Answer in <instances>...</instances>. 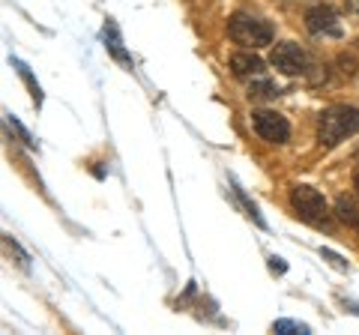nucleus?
I'll use <instances>...</instances> for the list:
<instances>
[{"label":"nucleus","instance_id":"19","mask_svg":"<svg viewBox=\"0 0 359 335\" xmlns=\"http://www.w3.org/2000/svg\"><path fill=\"white\" fill-rule=\"evenodd\" d=\"M351 6L356 9V13H359V0H351Z\"/></svg>","mask_w":359,"mask_h":335},{"label":"nucleus","instance_id":"14","mask_svg":"<svg viewBox=\"0 0 359 335\" xmlns=\"http://www.w3.org/2000/svg\"><path fill=\"white\" fill-rule=\"evenodd\" d=\"M6 123H9V126H13V129L18 132V135H21V141H25L27 147H36V141H33V135H30V132H27L25 126H21V123H18L15 117H9V114H6Z\"/></svg>","mask_w":359,"mask_h":335},{"label":"nucleus","instance_id":"1","mask_svg":"<svg viewBox=\"0 0 359 335\" xmlns=\"http://www.w3.org/2000/svg\"><path fill=\"white\" fill-rule=\"evenodd\" d=\"M359 132V108L353 105H332L318 120V141L323 147H335Z\"/></svg>","mask_w":359,"mask_h":335},{"label":"nucleus","instance_id":"5","mask_svg":"<svg viewBox=\"0 0 359 335\" xmlns=\"http://www.w3.org/2000/svg\"><path fill=\"white\" fill-rule=\"evenodd\" d=\"M252 123H255V132L266 144H287L290 138V123L282 114H276V111H255Z\"/></svg>","mask_w":359,"mask_h":335},{"label":"nucleus","instance_id":"8","mask_svg":"<svg viewBox=\"0 0 359 335\" xmlns=\"http://www.w3.org/2000/svg\"><path fill=\"white\" fill-rule=\"evenodd\" d=\"M102 36H105V48L111 51V57L120 60V63H126V66H132V57L126 54V48H123V39H120V30H117V25H114V18L105 21Z\"/></svg>","mask_w":359,"mask_h":335},{"label":"nucleus","instance_id":"6","mask_svg":"<svg viewBox=\"0 0 359 335\" xmlns=\"http://www.w3.org/2000/svg\"><path fill=\"white\" fill-rule=\"evenodd\" d=\"M306 27L311 33H330V36H339V13L330 4H318L306 13Z\"/></svg>","mask_w":359,"mask_h":335},{"label":"nucleus","instance_id":"18","mask_svg":"<svg viewBox=\"0 0 359 335\" xmlns=\"http://www.w3.org/2000/svg\"><path fill=\"white\" fill-rule=\"evenodd\" d=\"M353 189H356V195H359V171H356V177H353Z\"/></svg>","mask_w":359,"mask_h":335},{"label":"nucleus","instance_id":"3","mask_svg":"<svg viewBox=\"0 0 359 335\" xmlns=\"http://www.w3.org/2000/svg\"><path fill=\"white\" fill-rule=\"evenodd\" d=\"M290 207L297 210L299 219L311 221V225H320L327 219V198H323L314 186H294L290 189Z\"/></svg>","mask_w":359,"mask_h":335},{"label":"nucleus","instance_id":"4","mask_svg":"<svg viewBox=\"0 0 359 335\" xmlns=\"http://www.w3.org/2000/svg\"><path fill=\"white\" fill-rule=\"evenodd\" d=\"M269 63L282 75H306L309 72V54L302 51L297 42H278L269 54Z\"/></svg>","mask_w":359,"mask_h":335},{"label":"nucleus","instance_id":"13","mask_svg":"<svg viewBox=\"0 0 359 335\" xmlns=\"http://www.w3.org/2000/svg\"><path fill=\"white\" fill-rule=\"evenodd\" d=\"M237 198L243 200V207H245V213H249V216L255 219V225H261V228H266V221L261 219V213H257V207L252 204V200H249V198H245V192H243V189H240V186H237Z\"/></svg>","mask_w":359,"mask_h":335},{"label":"nucleus","instance_id":"9","mask_svg":"<svg viewBox=\"0 0 359 335\" xmlns=\"http://www.w3.org/2000/svg\"><path fill=\"white\" fill-rule=\"evenodd\" d=\"M335 213H339V219L347 221V225H356L359 228V204H356L353 198L341 195L339 200H335Z\"/></svg>","mask_w":359,"mask_h":335},{"label":"nucleus","instance_id":"11","mask_svg":"<svg viewBox=\"0 0 359 335\" xmlns=\"http://www.w3.org/2000/svg\"><path fill=\"white\" fill-rule=\"evenodd\" d=\"M245 96L249 99H273V96H278V87H276V81H269V78H261V81L249 84V93Z\"/></svg>","mask_w":359,"mask_h":335},{"label":"nucleus","instance_id":"2","mask_svg":"<svg viewBox=\"0 0 359 335\" xmlns=\"http://www.w3.org/2000/svg\"><path fill=\"white\" fill-rule=\"evenodd\" d=\"M228 36L237 42V46L249 48V51H257V48H266L273 42V25L257 15H249V13H233L228 18Z\"/></svg>","mask_w":359,"mask_h":335},{"label":"nucleus","instance_id":"7","mask_svg":"<svg viewBox=\"0 0 359 335\" xmlns=\"http://www.w3.org/2000/svg\"><path fill=\"white\" fill-rule=\"evenodd\" d=\"M231 72L237 75V78H257V75H264V60L257 57L255 51H237L231 57Z\"/></svg>","mask_w":359,"mask_h":335},{"label":"nucleus","instance_id":"12","mask_svg":"<svg viewBox=\"0 0 359 335\" xmlns=\"http://www.w3.org/2000/svg\"><path fill=\"white\" fill-rule=\"evenodd\" d=\"M273 332H278V335H309L311 329L306 327V323H297V320H276Z\"/></svg>","mask_w":359,"mask_h":335},{"label":"nucleus","instance_id":"10","mask_svg":"<svg viewBox=\"0 0 359 335\" xmlns=\"http://www.w3.org/2000/svg\"><path fill=\"white\" fill-rule=\"evenodd\" d=\"M13 66H15V69H18V75H21V81H25V84H27V90H30V96H33V102H36V105H42V87H39V81H36V78H33V75H30V69H27V63H21L18 57H13Z\"/></svg>","mask_w":359,"mask_h":335},{"label":"nucleus","instance_id":"20","mask_svg":"<svg viewBox=\"0 0 359 335\" xmlns=\"http://www.w3.org/2000/svg\"><path fill=\"white\" fill-rule=\"evenodd\" d=\"M356 46H359V42H356Z\"/></svg>","mask_w":359,"mask_h":335},{"label":"nucleus","instance_id":"16","mask_svg":"<svg viewBox=\"0 0 359 335\" xmlns=\"http://www.w3.org/2000/svg\"><path fill=\"white\" fill-rule=\"evenodd\" d=\"M339 66H341V72H344V75H356V60H353V57H344V54H341V57H339Z\"/></svg>","mask_w":359,"mask_h":335},{"label":"nucleus","instance_id":"15","mask_svg":"<svg viewBox=\"0 0 359 335\" xmlns=\"http://www.w3.org/2000/svg\"><path fill=\"white\" fill-rule=\"evenodd\" d=\"M320 258H323V261H330V264L335 266V270H347V264H344L335 252H330V249H320Z\"/></svg>","mask_w":359,"mask_h":335},{"label":"nucleus","instance_id":"17","mask_svg":"<svg viewBox=\"0 0 359 335\" xmlns=\"http://www.w3.org/2000/svg\"><path fill=\"white\" fill-rule=\"evenodd\" d=\"M269 270H273V273H285L287 266H285V261H282V258H276V254H273V258H269Z\"/></svg>","mask_w":359,"mask_h":335}]
</instances>
